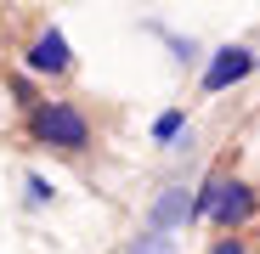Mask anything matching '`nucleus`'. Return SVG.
<instances>
[{
	"label": "nucleus",
	"instance_id": "nucleus-1",
	"mask_svg": "<svg viewBox=\"0 0 260 254\" xmlns=\"http://www.w3.org/2000/svg\"><path fill=\"white\" fill-rule=\"evenodd\" d=\"M34 136L51 141V147L79 153L85 141H91V124H85V113L74 102H34Z\"/></svg>",
	"mask_w": 260,
	"mask_h": 254
},
{
	"label": "nucleus",
	"instance_id": "nucleus-6",
	"mask_svg": "<svg viewBox=\"0 0 260 254\" xmlns=\"http://www.w3.org/2000/svg\"><path fill=\"white\" fill-rule=\"evenodd\" d=\"M124 254H176V243H170L164 232H147V237H136V243H130Z\"/></svg>",
	"mask_w": 260,
	"mask_h": 254
},
{
	"label": "nucleus",
	"instance_id": "nucleus-3",
	"mask_svg": "<svg viewBox=\"0 0 260 254\" xmlns=\"http://www.w3.org/2000/svg\"><path fill=\"white\" fill-rule=\"evenodd\" d=\"M249 68H254V57H249L243 46H226V51H215V62L204 68V91H226V85H238Z\"/></svg>",
	"mask_w": 260,
	"mask_h": 254
},
{
	"label": "nucleus",
	"instance_id": "nucleus-8",
	"mask_svg": "<svg viewBox=\"0 0 260 254\" xmlns=\"http://www.w3.org/2000/svg\"><path fill=\"white\" fill-rule=\"evenodd\" d=\"M51 198V187H46V175H28V203L40 209V203H46Z\"/></svg>",
	"mask_w": 260,
	"mask_h": 254
},
{
	"label": "nucleus",
	"instance_id": "nucleus-2",
	"mask_svg": "<svg viewBox=\"0 0 260 254\" xmlns=\"http://www.w3.org/2000/svg\"><path fill=\"white\" fill-rule=\"evenodd\" d=\"M28 68H34V74H68V68H74L62 28H40V34H34V46H28Z\"/></svg>",
	"mask_w": 260,
	"mask_h": 254
},
{
	"label": "nucleus",
	"instance_id": "nucleus-4",
	"mask_svg": "<svg viewBox=\"0 0 260 254\" xmlns=\"http://www.w3.org/2000/svg\"><path fill=\"white\" fill-rule=\"evenodd\" d=\"M221 226H243L249 215H254V192L243 187V181H221V198H215V209H209Z\"/></svg>",
	"mask_w": 260,
	"mask_h": 254
},
{
	"label": "nucleus",
	"instance_id": "nucleus-7",
	"mask_svg": "<svg viewBox=\"0 0 260 254\" xmlns=\"http://www.w3.org/2000/svg\"><path fill=\"white\" fill-rule=\"evenodd\" d=\"M181 124H187L181 113H164V119L153 124V136H158V141H181Z\"/></svg>",
	"mask_w": 260,
	"mask_h": 254
},
{
	"label": "nucleus",
	"instance_id": "nucleus-10",
	"mask_svg": "<svg viewBox=\"0 0 260 254\" xmlns=\"http://www.w3.org/2000/svg\"><path fill=\"white\" fill-rule=\"evenodd\" d=\"M254 68H260V57H254Z\"/></svg>",
	"mask_w": 260,
	"mask_h": 254
},
{
	"label": "nucleus",
	"instance_id": "nucleus-9",
	"mask_svg": "<svg viewBox=\"0 0 260 254\" xmlns=\"http://www.w3.org/2000/svg\"><path fill=\"white\" fill-rule=\"evenodd\" d=\"M209 254H243V237H221V243H215Z\"/></svg>",
	"mask_w": 260,
	"mask_h": 254
},
{
	"label": "nucleus",
	"instance_id": "nucleus-5",
	"mask_svg": "<svg viewBox=\"0 0 260 254\" xmlns=\"http://www.w3.org/2000/svg\"><path fill=\"white\" fill-rule=\"evenodd\" d=\"M192 215V198H187V187H164V198L153 203V226L164 232V226H176V221H187Z\"/></svg>",
	"mask_w": 260,
	"mask_h": 254
}]
</instances>
